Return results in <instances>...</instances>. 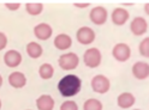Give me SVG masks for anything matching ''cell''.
Instances as JSON below:
<instances>
[{
	"mask_svg": "<svg viewBox=\"0 0 149 110\" xmlns=\"http://www.w3.org/2000/svg\"><path fill=\"white\" fill-rule=\"evenodd\" d=\"M81 86H82L81 79L77 76L69 74V76H65L64 78L60 79L59 84H58V90L60 91L61 96L72 97L81 91Z\"/></svg>",
	"mask_w": 149,
	"mask_h": 110,
	"instance_id": "6da1fadb",
	"label": "cell"
},
{
	"mask_svg": "<svg viewBox=\"0 0 149 110\" xmlns=\"http://www.w3.org/2000/svg\"><path fill=\"white\" fill-rule=\"evenodd\" d=\"M59 66L65 69V71H71L74 69L78 63H79V58L76 53H66V54H63L59 58Z\"/></svg>",
	"mask_w": 149,
	"mask_h": 110,
	"instance_id": "7a4b0ae2",
	"label": "cell"
},
{
	"mask_svg": "<svg viewBox=\"0 0 149 110\" xmlns=\"http://www.w3.org/2000/svg\"><path fill=\"white\" fill-rule=\"evenodd\" d=\"M83 61L84 65L90 67V68H95L101 63V53L96 48H90L88 49L84 55H83Z\"/></svg>",
	"mask_w": 149,
	"mask_h": 110,
	"instance_id": "3957f363",
	"label": "cell"
},
{
	"mask_svg": "<svg viewBox=\"0 0 149 110\" xmlns=\"http://www.w3.org/2000/svg\"><path fill=\"white\" fill-rule=\"evenodd\" d=\"M109 86L111 84H109L108 78L102 74H97L91 79V89L97 94H101V95L106 94L109 90Z\"/></svg>",
	"mask_w": 149,
	"mask_h": 110,
	"instance_id": "277c9868",
	"label": "cell"
},
{
	"mask_svg": "<svg viewBox=\"0 0 149 110\" xmlns=\"http://www.w3.org/2000/svg\"><path fill=\"white\" fill-rule=\"evenodd\" d=\"M112 54H113V58L117 61L125 62L131 55V49L126 43H117L113 50H112Z\"/></svg>",
	"mask_w": 149,
	"mask_h": 110,
	"instance_id": "5b68a950",
	"label": "cell"
},
{
	"mask_svg": "<svg viewBox=\"0 0 149 110\" xmlns=\"http://www.w3.org/2000/svg\"><path fill=\"white\" fill-rule=\"evenodd\" d=\"M76 38L81 44H90L95 40V32L89 26H83L78 29L76 34Z\"/></svg>",
	"mask_w": 149,
	"mask_h": 110,
	"instance_id": "8992f818",
	"label": "cell"
},
{
	"mask_svg": "<svg viewBox=\"0 0 149 110\" xmlns=\"http://www.w3.org/2000/svg\"><path fill=\"white\" fill-rule=\"evenodd\" d=\"M89 16H90V21L94 24L102 25L107 21V10L102 6H96L90 11Z\"/></svg>",
	"mask_w": 149,
	"mask_h": 110,
	"instance_id": "52a82bcc",
	"label": "cell"
},
{
	"mask_svg": "<svg viewBox=\"0 0 149 110\" xmlns=\"http://www.w3.org/2000/svg\"><path fill=\"white\" fill-rule=\"evenodd\" d=\"M132 74L136 79L143 80L149 77V63L143 62V61H138L135 62V65L132 66Z\"/></svg>",
	"mask_w": 149,
	"mask_h": 110,
	"instance_id": "ba28073f",
	"label": "cell"
},
{
	"mask_svg": "<svg viewBox=\"0 0 149 110\" xmlns=\"http://www.w3.org/2000/svg\"><path fill=\"white\" fill-rule=\"evenodd\" d=\"M4 62L7 67H17L22 62V55L17 50H8L4 55Z\"/></svg>",
	"mask_w": 149,
	"mask_h": 110,
	"instance_id": "9c48e42d",
	"label": "cell"
},
{
	"mask_svg": "<svg viewBox=\"0 0 149 110\" xmlns=\"http://www.w3.org/2000/svg\"><path fill=\"white\" fill-rule=\"evenodd\" d=\"M53 34V30L49 24H46V23H41V24H37L34 28V35L36 36L39 40H48Z\"/></svg>",
	"mask_w": 149,
	"mask_h": 110,
	"instance_id": "30bf717a",
	"label": "cell"
},
{
	"mask_svg": "<svg viewBox=\"0 0 149 110\" xmlns=\"http://www.w3.org/2000/svg\"><path fill=\"white\" fill-rule=\"evenodd\" d=\"M147 28H148V24H147L146 19L142 17H136L135 19H132L131 24H130V30L136 36L143 35L147 31Z\"/></svg>",
	"mask_w": 149,
	"mask_h": 110,
	"instance_id": "8fae6325",
	"label": "cell"
},
{
	"mask_svg": "<svg viewBox=\"0 0 149 110\" xmlns=\"http://www.w3.org/2000/svg\"><path fill=\"white\" fill-rule=\"evenodd\" d=\"M129 19V12L122 7H117L112 12V22L116 25H124Z\"/></svg>",
	"mask_w": 149,
	"mask_h": 110,
	"instance_id": "7c38bea8",
	"label": "cell"
},
{
	"mask_svg": "<svg viewBox=\"0 0 149 110\" xmlns=\"http://www.w3.org/2000/svg\"><path fill=\"white\" fill-rule=\"evenodd\" d=\"M8 82L16 89H21L26 84V78L22 72H12L8 76Z\"/></svg>",
	"mask_w": 149,
	"mask_h": 110,
	"instance_id": "4fadbf2b",
	"label": "cell"
},
{
	"mask_svg": "<svg viewBox=\"0 0 149 110\" xmlns=\"http://www.w3.org/2000/svg\"><path fill=\"white\" fill-rule=\"evenodd\" d=\"M72 44V40L69 35L66 34H59L57 37L54 40V45L55 48L59 49V50H65V49H69Z\"/></svg>",
	"mask_w": 149,
	"mask_h": 110,
	"instance_id": "5bb4252c",
	"label": "cell"
},
{
	"mask_svg": "<svg viewBox=\"0 0 149 110\" xmlns=\"http://www.w3.org/2000/svg\"><path fill=\"white\" fill-rule=\"evenodd\" d=\"M36 107L39 110H53L54 100L49 95H42L36 99Z\"/></svg>",
	"mask_w": 149,
	"mask_h": 110,
	"instance_id": "9a60e30c",
	"label": "cell"
},
{
	"mask_svg": "<svg viewBox=\"0 0 149 110\" xmlns=\"http://www.w3.org/2000/svg\"><path fill=\"white\" fill-rule=\"evenodd\" d=\"M135 97L130 92H124L122 95H119L118 97V105L122 109H129L135 104Z\"/></svg>",
	"mask_w": 149,
	"mask_h": 110,
	"instance_id": "2e32d148",
	"label": "cell"
},
{
	"mask_svg": "<svg viewBox=\"0 0 149 110\" xmlns=\"http://www.w3.org/2000/svg\"><path fill=\"white\" fill-rule=\"evenodd\" d=\"M26 53H28V55H29L30 58L37 59V58H40L42 55L43 50H42V47L39 43L30 42V43H28V45H26Z\"/></svg>",
	"mask_w": 149,
	"mask_h": 110,
	"instance_id": "e0dca14e",
	"label": "cell"
},
{
	"mask_svg": "<svg viewBox=\"0 0 149 110\" xmlns=\"http://www.w3.org/2000/svg\"><path fill=\"white\" fill-rule=\"evenodd\" d=\"M25 10L31 16H39L43 10V5L41 3H26Z\"/></svg>",
	"mask_w": 149,
	"mask_h": 110,
	"instance_id": "ac0fdd59",
	"label": "cell"
},
{
	"mask_svg": "<svg viewBox=\"0 0 149 110\" xmlns=\"http://www.w3.org/2000/svg\"><path fill=\"white\" fill-rule=\"evenodd\" d=\"M39 73H40V77L42 79H49L54 74V68L52 65H49V63H43V65H41L39 68Z\"/></svg>",
	"mask_w": 149,
	"mask_h": 110,
	"instance_id": "d6986e66",
	"label": "cell"
},
{
	"mask_svg": "<svg viewBox=\"0 0 149 110\" xmlns=\"http://www.w3.org/2000/svg\"><path fill=\"white\" fill-rule=\"evenodd\" d=\"M83 110H102V103L99 99L90 98L83 104Z\"/></svg>",
	"mask_w": 149,
	"mask_h": 110,
	"instance_id": "ffe728a7",
	"label": "cell"
},
{
	"mask_svg": "<svg viewBox=\"0 0 149 110\" xmlns=\"http://www.w3.org/2000/svg\"><path fill=\"white\" fill-rule=\"evenodd\" d=\"M139 54L144 58H149V37H146L144 40H142V42L139 43L138 47Z\"/></svg>",
	"mask_w": 149,
	"mask_h": 110,
	"instance_id": "44dd1931",
	"label": "cell"
},
{
	"mask_svg": "<svg viewBox=\"0 0 149 110\" xmlns=\"http://www.w3.org/2000/svg\"><path fill=\"white\" fill-rule=\"evenodd\" d=\"M60 110H78V105L73 100H66L61 104Z\"/></svg>",
	"mask_w": 149,
	"mask_h": 110,
	"instance_id": "7402d4cb",
	"label": "cell"
},
{
	"mask_svg": "<svg viewBox=\"0 0 149 110\" xmlns=\"http://www.w3.org/2000/svg\"><path fill=\"white\" fill-rule=\"evenodd\" d=\"M6 44H7V37H6V35L3 34V32H0V50H3L6 47Z\"/></svg>",
	"mask_w": 149,
	"mask_h": 110,
	"instance_id": "603a6c76",
	"label": "cell"
},
{
	"mask_svg": "<svg viewBox=\"0 0 149 110\" xmlns=\"http://www.w3.org/2000/svg\"><path fill=\"white\" fill-rule=\"evenodd\" d=\"M5 6H6V8H8V10L16 11V10H18V8H19L21 4H19V3H6Z\"/></svg>",
	"mask_w": 149,
	"mask_h": 110,
	"instance_id": "cb8c5ba5",
	"label": "cell"
},
{
	"mask_svg": "<svg viewBox=\"0 0 149 110\" xmlns=\"http://www.w3.org/2000/svg\"><path fill=\"white\" fill-rule=\"evenodd\" d=\"M73 5L76 7H88L90 4L89 3H73Z\"/></svg>",
	"mask_w": 149,
	"mask_h": 110,
	"instance_id": "d4e9b609",
	"label": "cell"
},
{
	"mask_svg": "<svg viewBox=\"0 0 149 110\" xmlns=\"http://www.w3.org/2000/svg\"><path fill=\"white\" fill-rule=\"evenodd\" d=\"M144 12H146V13L149 16V3L144 5Z\"/></svg>",
	"mask_w": 149,
	"mask_h": 110,
	"instance_id": "484cf974",
	"label": "cell"
},
{
	"mask_svg": "<svg viewBox=\"0 0 149 110\" xmlns=\"http://www.w3.org/2000/svg\"><path fill=\"white\" fill-rule=\"evenodd\" d=\"M1 85H3V77L0 76V86H1Z\"/></svg>",
	"mask_w": 149,
	"mask_h": 110,
	"instance_id": "4316f807",
	"label": "cell"
},
{
	"mask_svg": "<svg viewBox=\"0 0 149 110\" xmlns=\"http://www.w3.org/2000/svg\"><path fill=\"white\" fill-rule=\"evenodd\" d=\"M0 108H1V100H0Z\"/></svg>",
	"mask_w": 149,
	"mask_h": 110,
	"instance_id": "83f0119b",
	"label": "cell"
},
{
	"mask_svg": "<svg viewBox=\"0 0 149 110\" xmlns=\"http://www.w3.org/2000/svg\"><path fill=\"white\" fill-rule=\"evenodd\" d=\"M136 110H139V109H136Z\"/></svg>",
	"mask_w": 149,
	"mask_h": 110,
	"instance_id": "f1b7e54d",
	"label": "cell"
}]
</instances>
